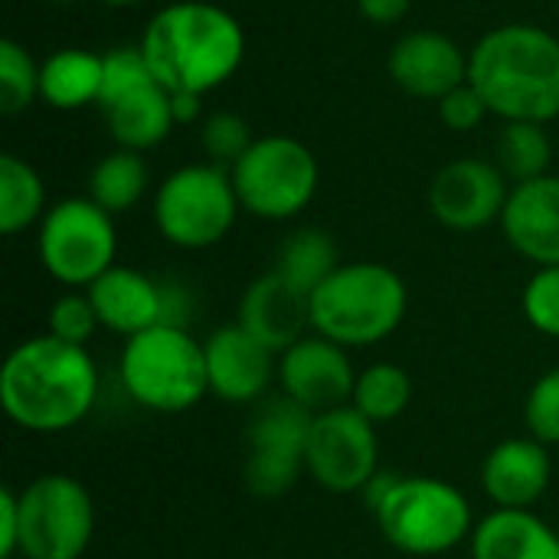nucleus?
I'll return each mask as SVG.
<instances>
[{
    "label": "nucleus",
    "mask_w": 559,
    "mask_h": 559,
    "mask_svg": "<svg viewBox=\"0 0 559 559\" xmlns=\"http://www.w3.org/2000/svg\"><path fill=\"white\" fill-rule=\"evenodd\" d=\"M524 423L534 439L544 445H559V367L547 370L527 393L524 403Z\"/></svg>",
    "instance_id": "33"
},
{
    "label": "nucleus",
    "mask_w": 559,
    "mask_h": 559,
    "mask_svg": "<svg viewBox=\"0 0 559 559\" xmlns=\"http://www.w3.org/2000/svg\"><path fill=\"white\" fill-rule=\"evenodd\" d=\"M521 308L527 324L544 334V337H557L559 341V265L537 269L521 295Z\"/></svg>",
    "instance_id": "32"
},
{
    "label": "nucleus",
    "mask_w": 559,
    "mask_h": 559,
    "mask_svg": "<svg viewBox=\"0 0 559 559\" xmlns=\"http://www.w3.org/2000/svg\"><path fill=\"white\" fill-rule=\"evenodd\" d=\"M236 321L272 354H285L311 328V298L278 272H265L242 292Z\"/></svg>",
    "instance_id": "20"
},
{
    "label": "nucleus",
    "mask_w": 559,
    "mask_h": 559,
    "mask_svg": "<svg viewBox=\"0 0 559 559\" xmlns=\"http://www.w3.org/2000/svg\"><path fill=\"white\" fill-rule=\"evenodd\" d=\"M141 52L170 95H206L226 85L246 59L242 23L210 0L160 7L141 33Z\"/></svg>",
    "instance_id": "2"
},
{
    "label": "nucleus",
    "mask_w": 559,
    "mask_h": 559,
    "mask_svg": "<svg viewBox=\"0 0 559 559\" xmlns=\"http://www.w3.org/2000/svg\"><path fill=\"white\" fill-rule=\"evenodd\" d=\"M554 160V141L547 134V124L534 121H504L498 144H495V164L501 174L514 183L537 180L550 174Z\"/></svg>",
    "instance_id": "28"
},
{
    "label": "nucleus",
    "mask_w": 559,
    "mask_h": 559,
    "mask_svg": "<svg viewBox=\"0 0 559 559\" xmlns=\"http://www.w3.org/2000/svg\"><path fill=\"white\" fill-rule=\"evenodd\" d=\"M98 3H105V7H134L141 0H98Z\"/></svg>",
    "instance_id": "38"
},
{
    "label": "nucleus",
    "mask_w": 559,
    "mask_h": 559,
    "mask_svg": "<svg viewBox=\"0 0 559 559\" xmlns=\"http://www.w3.org/2000/svg\"><path fill=\"white\" fill-rule=\"evenodd\" d=\"M36 255L43 272L62 288H88L118 265L115 216L92 197H66L52 203L36 226Z\"/></svg>",
    "instance_id": "9"
},
{
    "label": "nucleus",
    "mask_w": 559,
    "mask_h": 559,
    "mask_svg": "<svg viewBox=\"0 0 559 559\" xmlns=\"http://www.w3.org/2000/svg\"><path fill=\"white\" fill-rule=\"evenodd\" d=\"M409 311L403 275L383 262H341L311 295V331L341 347H373L393 337Z\"/></svg>",
    "instance_id": "5"
},
{
    "label": "nucleus",
    "mask_w": 559,
    "mask_h": 559,
    "mask_svg": "<svg viewBox=\"0 0 559 559\" xmlns=\"http://www.w3.org/2000/svg\"><path fill=\"white\" fill-rule=\"evenodd\" d=\"M409 7H413V0H357V13L373 26L400 23L409 13Z\"/></svg>",
    "instance_id": "36"
},
{
    "label": "nucleus",
    "mask_w": 559,
    "mask_h": 559,
    "mask_svg": "<svg viewBox=\"0 0 559 559\" xmlns=\"http://www.w3.org/2000/svg\"><path fill=\"white\" fill-rule=\"evenodd\" d=\"M357 370L347 347L321 334H305L285 354H278V390L311 416L350 406Z\"/></svg>",
    "instance_id": "15"
},
{
    "label": "nucleus",
    "mask_w": 559,
    "mask_h": 559,
    "mask_svg": "<svg viewBox=\"0 0 559 559\" xmlns=\"http://www.w3.org/2000/svg\"><path fill=\"white\" fill-rule=\"evenodd\" d=\"M314 416L292 403L288 396H265L255 403V413L246 426V462H242V481L249 495L262 501H275L288 495L305 468L308 455V436H311Z\"/></svg>",
    "instance_id": "12"
},
{
    "label": "nucleus",
    "mask_w": 559,
    "mask_h": 559,
    "mask_svg": "<svg viewBox=\"0 0 559 559\" xmlns=\"http://www.w3.org/2000/svg\"><path fill=\"white\" fill-rule=\"evenodd\" d=\"M46 210V183L39 170L16 154H0V233L20 236L39 226Z\"/></svg>",
    "instance_id": "26"
},
{
    "label": "nucleus",
    "mask_w": 559,
    "mask_h": 559,
    "mask_svg": "<svg viewBox=\"0 0 559 559\" xmlns=\"http://www.w3.org/2000/svg\"><path fill=\"white\" fill-rule=\"evenodd\" d=\"M239 197L229 167L213 160L183 164L170 170L154 193V226L157 233L187 252L210 249L223 242L239 216Z\"/></svg>",
    "instance_id": "7"
},
{
    "label": "nucleus",
    "mask_w": 559,
    "mask_h": 559,
    "mask_svg": "<svg viewBox=\"0 0 559 559\" xmlns=\"http://www.w3.org/2000/svg\"><path fill=\"white\" fill-rule=\"evenodd\" d=\"M39 98V62L16 39H0V111L20 115Z\"/></svg>",
    "instance_id": "29"
},
{
    "label": "nucleus",
    "mask_w": 559,
    "mask_h": 559,
    "mask_svg": "<svg viewBox=\"0 0 559 559\" xmlns=\"http://www.w3.org/2000/svg\"><path fill=\"white\" fill-rule=\"evenodd\" d=\"M98 108L111 141L141 154L164 144L177 124L174 95L157 82L141 46H115L105 52Z\"/></svg>",
    "instance_id": "10"
},
{
    "label": "nucleus",
    "mask_w": 559,
    "mask_h": 559,
    "mask_svg": "<svg viewBox=\"0 0 559 559\" xmlns=\"http://www.w3.org/2000/svg\"><path fill=\"white\" fill-rule=\"evenodd\" d=\"M436 105H439V118H442V124H445V128H452V131H459V134L475 131V128H481V124H485V118H491V111H488L485 98L478 95V88H475L472 82L459 85L455 92H449V95H445L442 102H436Z\"/></svg>",
    "instance_id": "34"
},
{
    "label": "nucleus",
    "mask_w": 559,
    "mask_h": 559,
    "mask_svg": "<svg viewBox=\"0 0 559 559\" xmlns=\"http://www.w3.org/2000/svg\"><path fill=\"white\" fill-rule=\"evenodd\" d=\"M554 481L550 445L534 436H514L498 442L481 462V488L495 508L531 511Z\"/></svg>",
    "instance_id": "18"
},
{
    "label": "nucleus",
    "mask_w": 559,
    "mask_h": 559,
    "mask_svg": "<svg viewBox=\"0 0 559 559\" xmlns=\"http://www.w3.org/2000/svg\"><path fill=\"white\" fill-rule=\"evenodd\" d=\"M203 357L210 393L223 403H262L272 383H278V354L259 344L239 321L216 328L203 341Z\"/></svg>",
    "instance_id": "16"
},
{
    "label": "nucleus",
    "mask_w": 559,
    "mask_h": 559,
    "mask_svg": "<svg viewBox=\"0 0 559 559\" xmlns=\"http://www.w3.org/2000/svg\"><path fill=\"white\" fill-rule=\"evenodd\" d=\"M151 187V170L141 151L115 147L102 160H95L88 174V197L111 216L134 210Z\"/></svg>",
    "instance_id": "25"
},
{
    "label": "nucleus",
    "mask_w": 559,
    "mask_h": 559,
    "mask_svg": "<svg viewBox=\"0 0 559 559\" xmlns=\"http://www.w3.org/2000/svg\"><path fill=\"white\" fill-rule=\"evenodd\" d=\"M360 498L383 540L406 557H445L472 540V504L465 491L445 478L380 472Z\"/></svg>",
    "instance_id": "4"
},
{
    "label": "nucleus",
    "mask_w": 559,
    "mask_h": 559,
    "mask_svg": "<svg viewBox=\"0 0 559 559\" xmlns=\"http://www.w3.org/2000/svg\"><path fill=\"white\" fill-rule=\"evenodd\" d=\"M501 233L518 255L537 269L559 265V177L544 174L511 187Z\"/></svg>",
    "instance_id": "19"
},
{
    "label": "nucleus",
    "mask_w": 559,
    "mask_h": 559,
    "mask_svg": "<svg viewBox=\"0 0 559 559\" xmlns=\"http://www.w3.org/2000/svg\"><path fill=\"white\" fill-rule=\"evenodd\" d=\"M468 82L501 121L559 118V36L537 23H501L468 52Z\"/></svg>",
    "instance_id": "3"
},
{
    "label": "nucleus",
    "mask_w": 559,
    "mask_h": 559,
    "mask_svg": "<svg viewBox=\"0 0 559 559\" xmlns=\"http://www.w3.org/2000/svg\"><path fill=\"white\" fill-rule=\"evenodd\" d=\"M337 265H341V252L334 236L318 226H301L282 239L272 272H278L285 282H292L298 292L311 298L334 275Z\"/></svg>",
    "instance_id": "24"
},
{
    "label": "nucleus",
    "mask_w": 559,
    "mask_h": 559,
    "mask_svg": "<svg viewBox=\"0 0 559 559\" xmlns=\"http://www.w3.org/2000/svg\"><path fill=\"white\" fill-rule=\"evenodd\" d=\"M174 118L177 124H200L206 115H203V98L200 95H174Z\"/></svg>",
    "instance_id": "37"
},
{
    "label": "nucleus",
    "mask_w": 559,
    "mask_h": 559,
    "mask_svg": "<svg viewBox=\"0 0 559 559\" xmlns=\"http://www.w3.org/2000/svg\"><path fill=\"white\" fill-rule=\"evenodd\" d=\"M98 328L102 321L85 288H66V295H59L46 311V334L75 347H85Z\"/></svg>",
    "instance_id": "30"
},
{
    "label": "nucleus",
    "mask_w": 559,
    "mask_h": 559,
    "mask_svg": "<svg viewBox=\"0 0 559 559\" xmlns=\"http://www.w3.org/2000/svg\"><path fill=\"white\" fill-rule=\"evenodd\" d=\"M20 557V504L16 491H0V559Z\"/></svg>",
    "instance_id": "35"
},
{
    "label": "nucleus",
    "mask_w": 559,
    "mask_h": 559,
    "mask_svg": "<svg viewBox=\"0 0 559 559\" xmlns=\"http://www.w3.org/2000/svg\"><path fill=\"white\" fill-rule=\"evenodd\" d=\"M511 187L495 160L459 157L436 170L429 183V210L452 233H481L501 223Z\"/></svg>",
    "instance_id": "14"
},
{
    "label": "nucleus",
    "mask_w": 559,
    "mask_h": 559,
    "mask_svg": "<svg viewBox=\"0 0 559 559\" xmlns=\"http://www.w3.org/2000/svg\"><path fill=\"white\" fill-rule=\"evenodd\" d=\"M239 206L259 219H295L311 206L321 183L314 151L288 134L255 138L252 147L229 167Z\"/></svg>",
    "instance_id": "8"
},
{
    "label": "nucleus",
    "mask_w": 559,
    "mask_h": 559,
    "mask_svg": "<svg viewBox=\"0 0 559 559\" xmlns=\"http://www.w3.org/2000/svg\"><path fill=\"white\" fill-rule=\"evenodd\" d=\"M102 377L85 347L52 334L16 344L0 367V406L7 419L36 436L69 432L98 403Z\"/></svg>",
    "instance_id": "1"
},
{
    "label": "nucleus",
    "mask_w": 559,
    "mask_h": 559,
    "mask_svg": "<svg viewBox=\"0 0 559 559\" xmlns=\"http://www.w3.org/2000/svg\"><path fill=\"white\" fill-rule=\"evenodd\" d=\"M252 141L249 121L236 111H210L200 121V147L219 167H233L252 147Z\"/></svg>",
    "instance_id": "31"
},
{
    "label": "nucleus",
    "mask_w": 559,
    "mask_h": 559,
    "mask_svg": "<svg viewBox=\"0 0 559 559\" xmlns=\"http://www.w3.org/2000/svg\"><path fill=\"white\" fill-rule=\"evenodd\" d=\"M409 403H413V377L400 364L380 360V364L357 370L350 406L360 416H367L373 426L400 419L409 409Z\"/></svg>",
    "instance_id": "27"
},
{
    "label": "nucleus",
    "mask_w": 559,
    "mask_h": 559,
    "mask_svg": "<svg viewBox=\"0 0 559 559\" xmlns=\"http://www.w3.org/2000/svg\"><path fill=\"white\" fill-rule=\"evenodd\" d=\"M20 557L82 559L95 537V501L88 488L62 472L33 478L16 491Z\"/></svg>",
    "instance_id": "11"
},
{
    "label": "nucleus",
    "mask_w": 559,
    "mask_h": 559,
    "mask_svg": "<svg viewBox=\"0 0 559 559\" xmlns=\"http://www.w3.org/2000/svg\"><path fill=\"white\" fill-rule=\"evenodd\" d=\"M46 3H52V7H66V3H75V0H46Z\"/></svg>",
    "instance_id": "39"
},
{
    "label": "nucleus",
    "mask_w": 559,
    "mask_h": 559,
    "mask_svg": "<svg viewBox=\"0 0 559 559\" xmlns=\"http://www.w3.org/2000/svg\"><path fill=\"white\" fill-rule=\"evenodd\" d=\"M118 380L131 403L157 416H180L200 406L210 393L203 341L190 328L157 324L124 341Z\"/></svg>",
    "instance_id": "6"
},
{
    "label": "nucleus",
    "mask_w": 559,
    "mask_h": 559,
    "mask_svg": "<svg viewBox=\"0 0 559 559\" xmlns=\"http://www.w3.org/2000/svg\"><path fill=\"white\" fill-rule=\"evenodd\" d=\"M472 559H559V534L534 511L495 508L472 531Z\"/></svg>",
    "instance_id": "22"
},
{
    "label": "nucleus",
    "mask_w": 559,
    "mask_h": 559,
    "mask_svg": "<svg viewBox=\"0 0 559 559\" xmlns=\"http://www.w3.org/2000/svg\"><path fill=\"white\" fill-rule=\"evenodd\" d=\"M85 292L98 311L102 328L111 334H121L124 341L164 324L167 318L164 278H154L131 265H111Z\"/></svg>",
    "instance_id": "21"
},
{
    "label": "nucleus",
    "mask_w": 559,
    "mask_h": 559,
    "mask_svg": "<svg viewBox=\"0 0 559 559\" xmlns=\"http://www.w3.org/2000/svg\"><path fill=\"white\" fill-rule=\"evenodd\" d=\"M386 69L406 95L442 102L468 82V52L439 29H409L393 43Z\"/></svg>",
    "instance_id": "17"
},
{
    "label": "nucleus",
    "mask_w": 559,
    "mask_h": 559,
    "mask_svg": "<svg viewBox=\"0 0 559 559\" xmlns=\"http://www.w3.org/2000/svg\"><path fill=\"white\" fill-rule=\"evenodd\" d=\"M305 468L331 495H360L383 472L377 426L354 406L314 416Z\"/></svg>",
    "instance_id": "13"
},
{
    "label": "nucleus",
    "mask_w": 559,
    "mask_h": 559,
    "mask_svg": "<svg viewBox=\"0 0 559 559\" xmlns=\"http://www.w3.org/2000/svg\"><path fill=\"white\" fill-rule=\"evenodd\" d=\"M105 79V56L79 46H66L39 62V98L56 111H75L98 105Z\"/></svg>",
    "instance_id": "23"
}]
</instances>
